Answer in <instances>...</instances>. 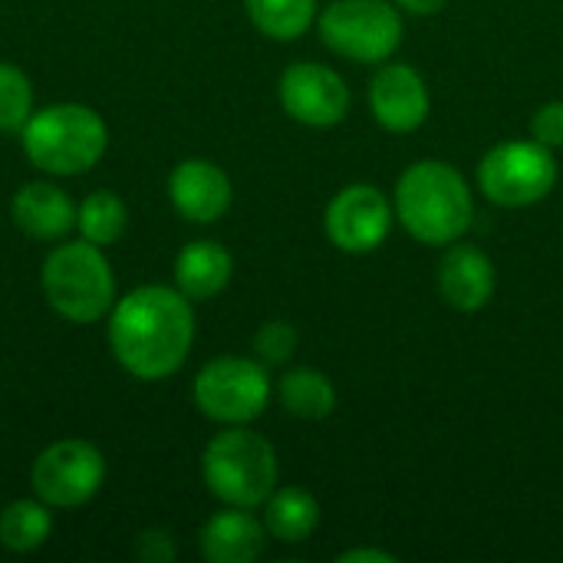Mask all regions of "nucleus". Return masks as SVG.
<instances>
[{"instance_id": "a878e982", "label": "nucleus", "mask_w": 563, "mask_h": 563, "mask_svg": "<svg viewBox=\"0 0 563 563\" xmlns=\"http://www.w3.org/2000/svg\"><path fill=\"white\" fill-rule=\"evenodd\" d=\"M135 558L142 563H168L175 561V541L165 528H145L135 538Z\"/></svg>"}, {"instance_id": "6ab92c4d", "label": "nucleus", "mask_w": 563, "mask_h": 563, "mask_svg": "<svg viewBox=\"0 0 563 563\" xmlns=\"http://www.w3.org/2000/svg\"><path fill=\"white\" fill-rule=\"evenodd\" d=\"M277 399L280 406L297 416V419H327L336 409V389L330 383L327 373L313 369V366H300L280 376L277 383Z\"/></svg>"}, {"instance_id": "bb28decb", "label": "nucleus", "mask_w": 563, "mask_h": 563, "mask_svg": "<svg viewBox=\"0 0 563 563\" xmlns=\"http://www.w3.org/2000/svg\"><path fill=\"white\" fill-rule=\"evenodd\" d=\"M340 563H396V554L389 551H379V548H353V551H343Z\"/></svg>"}, {"instance_id": "412c9836", "label": "nucleus", "mask_w": 563, "mask_h": 563, "mask_svg": "<svg viewBox=\"0 0 563 563\" xmlns=\"http://www.w3.org/2000/svg\"><path fill=\"white\" fill-rule=\"evenodd\" d=\"M76 228H79L82 241H89L96 247H112L129 231V208L109 188L92 191L76 205Z\"/></svg>"}, {"instance_id": "f3484780", "label": "nucleus", "mask_w": 563, "mask_h": 563, "mask_svg": "<svg viewBox=\"0 0 563 563\" xmlns=\"http://www.w3.org/2000/svg\"><path fill=\"white\" fill-rule=\"evenodd\" d=\"M234 261L221 241H191L175 257V287L188 300H214L228 290Z\"/></svg>"}, {"instance_id": "39448f33", "label": "nucleus", "mask_w": 563, "mask_h": 563, "mask_svg": "<svg viewBox=\"0 0 563 563\" xmlns=\"http://www.w3.org/2000/svg\"><path fill=\"white\" fill-rule=\"evenodd\" d=\"M201 475L221 505L251 511L261 508L277 488V452L247 426H228L208 442Z\"/></svg>"}, {"instance_id": "ddd939ff", "label": "nucleus", "mask_w": 563, "mask_h": 563, "mask_svg": "<svg viewBox=\"0 0 563 563\" xmlns=\"http://www.w3.org/2000/svg\"><path fill=\"white\" fill-rule=\"evenodd\" d=\"M373 119L389 132H416L429 119V86L409 63H386L369 82Z\"/></svg>"}, {"instance_id": "2eb2a0df", "label": "nucleus", "mask_w": 563, "mask_h": 563, "mask_svg": "<svg viewBox=\"0 0 563 563\" xmlns=\"http://www.w3.org/2000/svg\"><path fill=\"white\" fill-rule=\"evenodd\" d=\"M13 224L33 241H63L76 228L73 198L53 181H26L10 201Z\"/></svg>"}, {"instance_id": "0eeeda50", "label": "nucleus", "mask_w": 563, "mask_h": 563, "mask_svg": "<svg viewBox=\"0 0 563 563\" xmlns=\"http://www.w3.org/2000/svg\"><path fill=\"white\" fill-rule=\"evenodd\" d=\"M478 185L501 208H528L544 201L558 185L554 148L538 139H511L495 145L478 165Z\"/></svg>"}, {"instance_id": "7ed1b4c3", "label": "nucleus", "mask_w": 563, "mask_h": 563, "mask_svg": "<svg viewBox=\"0 0 563 563\" xmlns=\"http://www.w3.org/2000/svg\"><path fill=\"white\" fill-rule=\"evenodd\" d=\"M23 155L33 168L46 175H86L92 172L109 148L106 119L82 102H53L33 109L20 129Z\"/></svg>"}, {"instance_id": "dca6fc26", "label": "nucleus", "mask_w": 563, "mask_h": 563, "mask_svg": "<svg viewBox=\"0 0 563 563\" xmlns=\"http://www.w3.org/2000/svg\"><path fill=\"white\" fill-rule=\"evenodd\" d=\"M267 528L247 508L211 515L198 531V551L208 563H254L264 554Z\"/></svg>"}, {"instance_id": "5701e85b", "label": "nucleus", "mask_w": 563, "mask_h": 563, "mask_svg": "<svg viewBox=\"0 0 563 563\" xmlns=\"http://www.w3.org/2000/svg\"><path fill=\"white\" fill-rule=\"evenodd\" d=\"M33 115V82L13 66L0 63V132H20Z\"/></svg>"}, {"instance_id": "1a4fd4ad", "label": "nucleus", "mask_w": 563, "mask_h": 563, "mask_svg": "<svg viewBox=\"0 0 563 563\" xmlns=\"http://www.w3.org/2000/svg\"><path fill=\"white\" fill-rule=\"evenodd\" d=\"M106 482V459L86 439H59L46 445L30 468V485L40 501L56 511L89 505Z\"/></svg>"}, {"instance_id": "423d86ee", "label": "nucleus", "mask_w": 563, "mask_h": 563, "mask_svg": "<svg viewBox=\"0 0 563 563\" xmlns=\"http://www.w3.org/2000/svg\"><path fill=\"white\" fill-rule=\"evenodd\" d=\"M191 399L218 426H247L271 402V376L261 360L218 356L195 376Z\"/></svg>"}, {"instance_id": "b1692460", "label": "nucleus", "mask_w": 563, "mask_h": 563, "mask_svg": "<svg viewBox=\"0 0 563 563\" xmlns=\"http://www.w3.org/2000/svg\"><path fill=\"white\" fill-rule=\"evenodd\" d=\"M297 330L287 320H267L257 333H254V353L264 366H280L294 356L297 350Z\"/></svg>"}, {"instance_id": "aec40b11", "label": "nucleus", "mask_w": 563, "mask_h": 563, "mask_svg": "<svg viewBox=\"0 0 563 563\" xmlns=\"http://www.w3.org/2000/svg\"><path fill=\"white\" fill-rule=\"evenodd\" d=\"M53 508L40 498H16L0 508V544L13 554L40 551L53 534Z\"/></svg>"}, {"instance_id": "20e7f679", "label": "nucleus", "mask_w": 563, "mask_h": 563, "mask_svg": "<svg viewBox=\"0 0 563 563\" xmlns=\"http://www.w3.org/2000/svg\"><path fill=\"white\" fill-rule=\"evenodd\" d=\"M40 287L49 310L76 327L99 323L115 307V274L102 247L89 241L56 244L40 267Z\"/></svg>"}, {"instance_id": "6e6552de", "label": "nucleus", "mask_w": 563, "mask_h": 563, "mask_svg": "<svg viewBox=\"0 0 563 563\" xmlns=\"http://www.w3.org/2000/svg\"><path fill=\"white\" fill-rule=\"evenodd\" d=\"M320 40L336 56L386 63L402 43V16L389 0H336L320 16Z\"/></svg>"}, {"instance_id": "f8f14e48", "label": "nucleus", "mask_w": 563, "mask_h": 563, "mask_svg": "<svg viewBox=\"0 0 563 563\" xmlns=\"http://www.w3.org/2000/svg\"><path fill=\"white\" fill-rule=\"evenodd\" d=\"M168 198L185 221L214 224L228 214L234 201V188L221 165L208 158H185L168 175Z\"/></svg>"}, {"instance_id": "4468645a", "label": "nucleus", "mask_w": 563, "mask_h": 563, "mask_svg": "<svg viewBox=\"0 0 563 563\" xmlns=\"http://www.w3.org/2000/svg\"><path fill=\"white\" fill-rule=\"evenodd\" d=\"M439 294L459 313L488 307L495 294V264L475 244H455L439 261Z\"/></svg>"}, {"instance_id": "f257e3e1", "label": "nucleus", "mask_w": 563, "mask_h": 563, "mask_svg": "<svg viewBox=\"0 0 563 563\" xmlns=\"http://www.w3.org/2000/svg\"><path fill=\"white\" fill-rule=\"evenodd\" d=\"M195 346V310L178 287L142 284L109 310V350L115 363L142 379L175 376Z\"/></svg>"}, {"instance_id": "393cba45", "label": "nucleus", "mask_w": 563, "mask_h": 563, "mask_svg": "<svg viewBox=\"0 0 563 563\" xmlns=\"http://www.w3.org/2000/svg\"><path fill=\"white\" fill-rule=\"evenodd\" d=\"M531 139L548 148H563V102H548L531 115Z\"/></svg>"}, {"instance_id": "a211bd4d", "label": "nucleus", "mask_w": 563, "mask_h": 563, "mask_svg": "<svg viewBox=\"0 0 563 563\" xmlns=\"http://www.w3.org/2000/svg\"><path fill=\"white\" fill-rule=\"evenodd\" d=\"M320 525V505L307 488H274L264 501V528L280 544H303Z\"/></svg>"}, {"instance_id": "cd10ccee", "label": "nucleus", "mask_w": 563, "mask_h": 563, "mask_svg": "<svg viewBox=\"0 0 563 563\" xmlns=\"http://www.w3.org/2000/svg\"><path fill=\"white\" fill-rule=\"evenodd\" d=\"M399 10L412 13V16H432L445 7V0H396Z\"/></svg>"}, {"instance_id": "4be33fe9", "label": "nucleus", "mask_w": 563, "mask_h": 563, "mask_svg": "<svg viewBox=\"0 0 563 563\" xmlns=\"http://www.w3.org/2000/svg\"><path fill=\"white\" fill-rule=\"evenodd\" d=\"M251 23L271 40H297L317 20V0H244Z\"/></svg>"}, {"instance_id": "9d476101", "label": "nucleus", "mask_w": 563, "mask_h": 563, "mask_svg": "<svg viewBox=\"0 0 563 563\" xmlns=\"http://www.w3.org/2000/svg\"><path fill=\"white\" fill-rule=\"evenodd\" d=\"M280 106L310 129H333L350 112L346 79L323 63H294L280 76Z\"/></svg>"}, {"instance_id": "9b49d317", "label": "nucleus", "mask_w": 563, "mask_h": 563, "mask_svg": "<svg viewBox=\"0 0 563 563\" xmlns=\"http://www.w3.org/2000/svg\"><path fill=\"white\" fill-rule=\"evenodd\" d=\"M323 228L340 251L369 254L386 241L393 228V205L373 185H346L327 205Z\"/></svg>"}, {"instance_id": "f03ea898", "label": "nucleus", "mask_w": 563, "mask_h": 563, "mask_svg": "<svg viewBox=\"0 0 563 563\" xmlns=\"http://www.w3.org/2000/svg\"><path fill=\"white\" fill-rule=\"evenodd\" d=\"M396 218L422 244H455L472 228L475 198L459 168L426 158L396 181Z\"/></svg>"}]
</instances>
